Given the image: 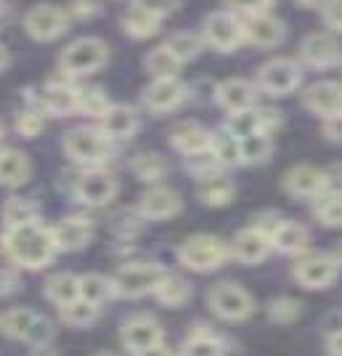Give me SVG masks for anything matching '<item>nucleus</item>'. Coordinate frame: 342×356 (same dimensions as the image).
Segmentation results:
<instances>
[{"instance_id": "423d86ee", "label": "nucleus", "mask_w": 342, "mask_h": 356, "mask_svg": "<svg viewBox=\"0 0 342 356\" xmlns=\"http://www.w3.org/2000/svg\"><path fill=\"white\" fill-rule=\"evenodd\" d=\"M64 152L75 163L99 165L104 163L106 154H109V138L93 128H77V131H69L64 138Z\"/></svg>"}, {"instance_id": "4d7b16f0", "label": "nucleus", "mask_w": 342, "mask_h": 356, "mask_svg": "<svg viewBox=\"0 0 342 356\" xmlns=\"http://www.w3.org/2000/svg\"><path fill=\"white\" fill-rule=\"evenodd\" d=\"M332 258H334V264H340V266H342V242L337 245V248H334V252H332Z\"/></svg>"}, {"instance_id": "58836bf2", "label": "nucleus", "mask_w": 342, "mask_h": 356, "mask_svg": "<svg viewBox=\"0 0 342 356\" xmlns=\"http://www.w3.org/2000/svg\"><path fill=\"white\" fill-rule=\"evenodd\" d=\"M239 144H241V163L257 165L271 154V138H268V134L247 136V138H241Z\"/></svg>"}, {"instance_id": "4c0bfd02", "label": "nucleus", "mask_w": 342, "mask_h": 356, "mask_svg": "<svg viewBox=\"0 0 342 356\" xmlns=\"http://www.w3.org/2000/svg\"><path fill=\"white\" fill-rule=\"evenodd\" d=\"M3 218L8 226H22V223H32L37 221V208L22 200V197H11L6 205H3Z\"/></svg>"}, {"instance_id": "6e6552de", "label": "nucleus", "mask_w": 342, "mask_h": 356, "mask_svg": "<svg viewBox=\"0 0 342 356\" xmlns=\"http://www.w3.org/2000/svg\"><path fill=\"white\" fill-rule=\"evenodd\" d=\"M302 72L292 59H271L260 67L257 83L271 96H287L300 86Z\"/></svg>"}, {"instance_id": "864d4df0", "label": "nucleus", "mask_w": 342, "mask_h": 356, "mask_svg": "<svg viewBox=\"0 0 342 356\" xmlns=\"http://www.w3.org/2000/svg\"><path fill=\"white\" fill-rule=\"evenodd\" d=\"M11 22H14V11H11V6L0 0V30H6Z\"/></svg>"}, {"instance_id": "f8f14e48", "label": "nucleus", "mask_w": 342, "mask_h": 356, "mask_svg": "<svg viewBox=\"0 0 342 356\" xmlns=\"http://www.w3.org/2000/svg\"><path fill=\"white\" fill-rule=\"evenodd\" d=\"M75 192L80 202L99 208V205H106L117 194V181H114V176H109L106 170H88L85 176H80Z\"/></svg>"}, {"instance_id": "393cba45", "label": "nucleus", "mask_w": 342, "mask_h": 356, "mask_svg": "<svg viewBox=\"0 0 342 356\" xmlns=\"http://www.w3.org/2000/svg\"><path fill=\"white\" fill-rule=\"evenodd\" d=\"M268 237H271V245H273L276 250L287 252V255H298V252H302L305 245H308V232H305V226H300V223H295V221L276 223Z\"/></svg>"}, {"instance_id": "ea45409f", "label": "nucleus", "mask_w": 342, "mask_h": 356, "mask_svg": "<svg viewBox=\"0 0 342 356\" xmlns=\"http://www.w3.org/2000/svg\"><path fill=\"white\" fill-rule=\"evenodd\" d=\"M133 170L141 181H160L167 173V163H164L160 154L146 152V154H138L133 160Z\"/></svg>"}, {"instance_id": "c9c22d12", "label": "nucleus", "mask_w": 342, "mask_h": 356, "mask_svg": "<svg viewBox=\"0 0 342 356\" xmlns=\"http://www.w3.org/2000/svg\"><path fill=\"white\" fill-rule=\"evenodd\" d=\"M146 70L154 74V80H160V77H176L180 70V61L164 45H160V48H154L149 56H146Z\"/></svg>"}, {"instance_id": "c756f323", "label": "nucleus", "mask_w": 342, "mask_h": 356, "mask_svg": "<svg viewBox=\"0 0 342 356\" xmlns=\"http://www.w3.org/2000/svg\"><path fill=\"white\" fill-rule=\"evenodd\" d=\"M313 213L324 226H342V192H324L313 197Z\"/></svg>"}, {"instance_id": "0eeeda50", "label": "nucleus", "mask_w": 342, "mask_h": 356, "mask_svg": "<svg viewBox=\"0 0 342 356\" xmlns=\"http://www.w3.org/2000/svg\"><path fill=\"white\" fill-rule=\"evenodd\" d=\"M202 40L212 48H218V51H234L244 40L241 22L228 11H215L202 24Z\"/></svg>"}, {"instance_id": "dca6fc26", "label": "nucleus", "mask_w": 342, "mask_h": 356, "mask_svg": "<svg viewBox=\"0 0 342 356\" xmlns=\"http://www.w3.org/2000/svg\"><path fill=\"white\" fill-rule=\"evenodd\" d=\"M300 54L302 59L308 61L311 67H332L342 59V48L340 43L327 35V32H316V35H308L302 45H300Z\"/></svg>"}, {"instance_id": "3c124183", "label": "nucleus", "mask_w": 342, "mask_h": 356, "mask_svg": "<svg viewBox=\"0 0 342 356\" xmlns=\"http://www.w3.org/2000/svg\"><path fill=\"white\" fill-rule=\"evenodd\" d=\"M324 131L332 141H340L342 144V112L340 115H334V118H327V125H324Z\"/></svg>"}, {"instance_id": "8fccbe9b", "label": "nucleus", "mask_w": 342, "mask_h": 356, "mask_svg": "<svg viewBox=\"0 0 342 356\" xmlns=\"http://www.w3.org/2000/svg\"><path fill=\"white\" fill-rule=\"evenodd\" d=\"M69 11H72V16H77V19H88V16H93L99 11V3H96V0H72V3H69Z\"/></svg>"}, {"instance_id": "bb28decb", "label": "nucleus", "mask_w": 342, "mask_h": 356, "mask_svg": "<svg viewBox=\"0 0 342 356\" xmlns=\"http://www.w3.org/2000/svg\"><path fill=\"white\" fill-rule=\"evenodd\" d=\"M30 178V163L22 152L6 149L0 152V184L3 186H22Z\"/></svg>"}, {"instance_id": "09e8293b", "label": "nucleus", "mask_w": 342, "mask_h": 356, "mask_svg": "<svg viewBox=\"0 0 342 356\" xmlns=\"http://www.w3.org/2000/svg\"><path fill=\"white\" fill-rule=\"evenodd\" d=\"M324 22L329 30L342 32V0H327L324 3Z\"/></svg>"}, {"instance_id": "b1692460", "label": "nucleus", "mask_w": 342, "mask_h": 356, "mask_svg": "<svg viewBox=\"0 0 342 356\" xmlns=\"http://www.w3.org/2000/svg\"><path fill=\"white\" fill-rule=\"evenodd\" d=\"M135 128H138V115H135L133 106H109L106 109V115L101 118V134L106 138H128V136L135 134Z\"/></svg>"}, {"instance_id": "79ce46f5", "label": "nucleus", "mask_w": 342, "mask_h": 356, "mask_svg": "<svg viewBox=\"0 0 342 356\" xmlns=\"http://www.w3.org/2000/svg\"><path fill=\"white\" fill-rule=\"evenodd\" d=\"M43 115L37 112V109H24V112H19L16 115V134L24 136V138H35V136H40V131H43Z\"/></svg>"}, {"instance_id": "4468645a", "label": "nucleus", "mask_w": 342, "mask_h": 356, "mask_svg": "<svg viewBox=\"0 0 342 356\" xmlns=\"http://www.w3.org/2000/svg\"><path fill=\"white\" fill-rule=\"evenodd\" d=\"M122 343L133 354H138L144 348H151V346L162 343V327H160L157 319H151V316H133V319H128L125 327H122Z\"/></svg>"}, {"instance_id": "680f3d73", "label": "nucleus", "mask_w": 342, "mask_h": 356, "mask_svg": "<svg viewBox=\"0 0 342 356\" xmlns=\"http://www.w3.org/2000/svg\"><path fill=\"white\" fill-rule=\"evenodd\" d=\"M104 356H109V354H104Z\"/></svg>"}, {"instance_id": "a19ab883", "label": "nucleus", "mask_w": 342, "mask_h": 356, "mask_svg": "<svg viewBox=\"0 0 342 356\" xmlns=\"http://www.w3.org/2000/svg\"><path fill=\"white\" fill-rule=\"evenodd\" d=\"M61 316H64V322H69L72 327H88L99 316V306L85 303V300H75L72 306L61 309Z\"/></svg>"}, {"instance_id": "c03bdc74", "label": "nucleus", "mask_w": 342, "mask_h": 356, "mask_svg": "<svg viewBox=\"0 0 342 356\" xmlns=\"http://www.w3.org/2000/svg\"><path fill=\"white\" fill-rule=\"evenodd\" d=\"M223 165L218 163L212 154H210V149L207 152H202V154H194V157H189V170H191L194 176H199L202 181L205 178H212V176H218V170H221Z\"/></svg>"}, {"instance_id": "e433bc0d", "label": "nucleus", "mask_w": 342, "mask_h": 356, "mask_svg": "<svg viewBox=\"0 0 342 356\" xmlns=\"http://www.w3.org/2000/svg\"><path fill=\"white\" fill-rule=\"evenodd\" d=\"M109 99L104 96V90L99 88H85L77 90V112H83L85 118H104L106 109H109Z\"/></svg>"}, {"instance_id": "603ef678", "label": "nucleus", "mask_w": 342, "mask_h": 356, "mask_svg": "<svg viewBox=\"0 0 342 356\" xmlns=\"http://www.w3.org/2000/svg\"><path fill=\"white\" fill-rule=\"evenodd\" d=\"M16 287V277L8 271H0V296H8Z\"/></svg>"}, {"instance_id": "7ed1b4c3", "label": "nucleus", "mask_w": 342, "mask_h": 356, "mask_svg": "<svg viewBox=\"0 0 342 356\" xmlns=\"http://www.w3.org/2000/svg\"><path fill=\"white\" fill-rule=\"evenodd\" d=\"M225 255V245L218 237H210V234H196V237H189L178 250L180 264L191 271H212V268L223 266Z\"/></svg>"}, {"instance_id": "9d476101", "label": "nucleus", "mask_w": 342, "mask_h": 356, "mask_svg": "<svg viewBox=\"0 0 342 356\" xmlns=\"http://www.w3.org/2000/svg\"><path fill=\"white\" fill-rule=\"evenodd\" d=\"M210 306L223 319H244L253 314V298L234 282H221L210 290Z\"/></svg>"}, {"instance_id": "473e14b6", "label": "nucleus", "mask_w": 342, "mask_h": 356, "mask_svg": "<svg viewBox=\"0 0 342 356\" xmlns=\"http://www.w3.org/2000/svg\"><path fill=\"white\" fill-rule=\"evenodd\" d=\"M234 194H237L234 184L221 176L205 178L202 186H199V197H202L205 205H228L234 200Z\"/></svg>"}, {"instance_id": "aec40b11", "label": "nucleus", "mask_w": 342, "mask_h": 356, "mask_svg": "<svg viewBox=\"0 0 342 356\" xmlns=\"http://www.w3.org/2000/svg\"><path fill=\"white\" fill-rule=\"evenodd\" d=\"M51 232H53V242H56L59 250H80V248L88 245L90 234H93V226H90L88 218L72 216V218L59 221Z\"/></svg>"}, {"instance_id": "c85d7f7f", "label": "nucleus", "mask_w": 342, "mask_h": 356, "mask_svg": "<svg viewBox=\"0 0 342 356\" xmlns=\"http://www.w3.org/2000/svg\"><path fill=\"white\" fill-rule=\"evenodd\" d=\"M45 296L51 298L56 306H72L75 300H80V280L72 274H56L51 277L45 284Z\"/></svg>"}, {"instance_id": "1a4fd4ad", "label": "nucleus", "mask_w": 342, "mask_h": 356, "mask_svg": "<svg viewBox=\"0 0 342 356\" xmlns=\"http://www.w3.org/2000/svg\"><path fill=\"white\" fill-rule=\"evenodd\" d=\"M67 22H69V16H67L64 8L40 3V6H35L30 14H27L24 27H27L30 38L40 40V43H48V40H56L59 35L67 32Z\"/></svg>"}, {"instance_id": "20e7f679", "label": "nucleus", "mask_w": 342, "mask_h": 356, "mask_svg": "<svg viewBox=\"0 0 342 356\" xmlns=\"http://www.w3.org/2000/svg\"><path fill=\"white\" fill-rule=\"evenodd\" d=\"M164 274L160 266H151V264H130V266H122L112 280V293H117L122 298H141L146 293H154L157 284L162 282Z\"/></svg>"}, {"instance_id": "f704fd0d", "label": "nucleus", "mask_w": 342, "mask_h": 356, "mask_svg": "<svg viewBox=\"0 0 342 356\" xmlns=\"http://www.w3.org/2000/svg\"><path fill=\"white\" fill-rule=\"evenodd\" d=\"M109 296H112V282L104 280L101 274H85V277H80V300L99 306Z\"/></svg>"}, {"instance_id": "a878e982", "label": "nucleus", "mask_w": 342, "mask_h": 356, "mask_svg": "<svg viewBox=\"0 0 342 356\" xmlns=\"http://www.w3.org/2000/svg\"><path fill=\"white\" fill-rule=\"evenodd\" d=\"M40 106L45 112H53V115H69L77 109V90L64 86V83H48L43 90H40Z\"/></svg>"}, {"instance_id": "f3484780", "label": "nucleus", "mask_w": 342, "mask_h": 356, "mask_svg": "<svg viewBox=\"0 0 342 356\" xmlns=\"http://www.w3.org/2000/svg\"><path fill=\"white\" fill-rule=\"evenodd\" d=\"M210 134L205 125H199V122H180L173 128V134H170V144L178 149L180 154H186V157H194V154H202V152H207L210 149Z\"/></svg>"}, {"instance_id": "052dcab7", "label": "nucleus", "mask_w": 342, "mask_h": 356, "mask_svg": "<svg viewBox=\"0 0 342 356\" xmlns=\"http://www.w3.org/2000/svg\"><path fill=\"white\" fill-rule=\"evenodd\" d=\"M0 136H3V125H0Z\"/></svg>"}, {"instance_id": "4be33fe9", "label": "nucleus", "mask_w": 342, "mask_h": 356, "mask_svg": "<svg viewBox=\"0 0 342 356\" xmlns=\"http://www.w3.org/2000/svg\"><path fill=\"white\" fill-rule=\"evenodd\" d=\"M218 104L223 106L225 112H231V115L244 112V109H253L255 88L247 80H239V77L223 80V83L218 86Z\"/></svg>"}, {"instance_id": "a18cd8bd", "label": "nucleus", "mask_w": 342, "mask_h": 356, "mask_svg": "<svg viewBox=\"0 0 342 356\" xmlns=\"http://www.w3.org/2000/svg\"><path fill=\"white\" fill-rule=\"evenodd\" d=\"M228 8H234L244 16H257V14H268L273 8L276 0H223Z\"/></svg>"}, {"instance_id": "7c9ffc66", "label": "nucleus", "mask_w": 342, "mask_h": 356, "mask_svg": "<svg viewBox=\"0 0 342 356\" xmlns=\"http://www.w3.org/2000/svg\"><path fill=\"white\" fill-rule=\"evenodd\" d=\"M210 154L221 165H239L241 163V144L237 136L223 131V134H215L210 138Z\"/></svg>"}, {"instance_id": "13d9d810", "label": "nucleus", "mask_w": 342, "mask_h": 356, "mask_svg": "<svg viewBox=\"0 0 342 356\" xmlns=\"http://www.w3.org/2000/svg\"><path fill=\"white\" fill-rule=\"evenodd\" d=\"M6 64H8V51H6L3 45H0V70H3Z\"/></svg>"}, {"instance_id": "a211bd4d", "label": "nucleus", "mask_w": 342, "mask_h": 356, "mask_svg": "<svg viewBox=\"0 0 342 356\" xmlns=\"http://www.w3.org/2000/svg\"><path fill=\"white\" fill-rule=\"evenodd\" d=\"M305 106L321 118H334L342 112V86L340 83H316L305 90Z\"/></svg>"}, {"instance_id": "9b49d317", "label": "nucleus", "mask_w": 342, "mask_h": 356, "mask_svg": "<svg viewBox=\"0 0 342 356\" xmlns=\"http://www.w3.org/2000/svg\"><path fill=\"white\" fill-rule=\"evenodd\" d=\"M295 280L302 287L321 290L337 280V264L334 258H327V255H308L295 264Z\"/></svg>"}, {"instance_id": "49530a36", "label": "nucleus", "mask_w": 342, "mask_h": 356, "mask_svg": "<svg viewBox=\"0 0 342 356\" xmlns=\"http://www.w3.org/2000/svg\"><path fill=\"white\" fill-rule=\"evenodd\" d=\"M135 6L144 8V11H149V14L157 16V19H162V16L173 14V11L178 8L180 0H135Z\"/></svg>"}, {"instance_id": "bf43d9fd", "label": "nucleus", "mask_w": 342, "mask_h": 356, "mask_svg": "<svg viewBox=\"0 0 342 356\" xmlns=\"http://www.w3.org/2000/svg\"><path fill=\"white\" fill-rule=\"evenodd\" d=\"M300 3H313V0H300Z\"/></svg>"}, {"instance_id": "ddd939ff", "label": "nucleus", "mask_w": 342, "mask_h": 356, "mask_svg": "<svg viewBox=\"0 0 342 356\" xmlns=\"http://www.w3.org/2000/svg\"><path fill=\"white\" fill-rule=\"evenodd\" d=\"M186 99V86L178 77H160L144 90V104L151 112H170Z\"/></svg>"}, {"instance_id": "72a5a7b5", "label": "nucleus", "mask_w": 342, "mask_h": 356, "mask_svg": "<svg viewBox=\"0 0 342 356\" xmlns=\"http://www.w3.org/2000/svg\"><path fill=\"white\" fill-rule=\"evenodd\" d=\"M202 45H205V40H202L199 35H194V32H178V35L167 38L164 48H167V51H170L180 64H183V61H191L194 56H199Z\"/></svg>"}, {"instance_id": "39448f33", "label": "nucleus", "mask_w": 342, "mask_h": 356, "mask_svg": "<svg viewBox=\"0 0 342 356\" xmlns=\"http://www.w3.org/2000/svg\"><path fill=\"white\" fill-rule=\"evenodd\" d=\"M0 327L6 335L19 338V341H27L32 346H45L51 341L53 330L48 325V319H43L40 314L30 312V309H14L0 319Z\"/></svg>"}, {"instance_id": "37998d69", "label": "nucleus", "mask_w": 342, "mask_h": 356, "mask_svg": "<svg viewBox=\"0 0 342 356\" xmlns=\"http://www.w3.org/2000/svg\"><path fill=\"white\" fill-rule=\"evenodd\" d=\"M180 356H223V348H221V343L215 341V338H210V335H196V338H191L183 346Z\"/></svg>"}, {"instance_id": "f03ea898", "label": "nucleus", "mask_w": 342, "mask_h": 356, "mask_svg": "<svg viewBox=\"0 0 342 356\" xmlns=\"http://www.w3.org/2000/svg\"><path fill=\"white\" fill-rule=\"evenodd\" d=\"M109 59V48L99 38H80L61 51V70L67 74H93Z\"/></svg>"}, {"instance_id": "2eb2a0df", "label": "nucleus", "mask_w": 342, "mask_h": 356, "mask_svg": "<svg viewBox=\"0 0 342 356\" xmlns=\"http://www.w3.org/2000/svg\"><path fill=\"white\" fill-rule=\"evenodd\" d=\"M244 30V40H250L253 45H260V48H273L284 40V24L271 14H257V16H247V22L241 24Z\"/></svg>"}, {"instance_id": "f257e3e1", "label": "nucleus", "mask_w": 342, "mask_h": 356, "mask_svg": "<svg viewBox=\"0 0 342 356\" xmlns=\"http://www.w3.org/2000/svg\"><path fill=\"white\" fill-rule=\"evenodd\" d=\"M3 248L14 264L24 268H43L45 264H51L53 252L59 250L53 242V232L37 221L8 226L3 234Z\"/></svg>"}, {"instance_id": "5701e85b", "label": "nucleus", "mask_w": 342, "mask_h": 356, "mask_svg": "<svg viewBox=\"0 0 342 356\" xmlns=\"http://www.w3.org/2000/svg\"><path fill=\"white\" fill-rule=\"evenodd\" d=\"M141 216L146 218H170L180 210V197L167 186H157L141 197Z\"/></svg>"}, {"instance_id": "de8ad7c7", "label": "nucleus", "mask_w": 342, "mask_h": 356, "mask_svg": "<svg viewBox=\"0 0 342 356\" xmlns=\"http://www.w3.org/2000/svg\"><path fill=\"white\" fill-rule=\"evenodd\" d=\"M298 314H300V309L295 300H276V303L271 306V319H276V322H292Z\"/></svg>"}, {"instance_id": "412c9836", "label": "nucleus", "mask_w": 342, "mask_h": 356, "mask_svg": "<svg viewBox=\"0 0 342 356\" xmlns=\"http://www.w3.org/2000/svg\"><path fill=\"white\" fill-rule=\"evenodd\" d=\"M234 255H237L241 264H260L263 258L268 255L271 250V237H268L266 232H260V229H244V232H239L237 239H234Z\"/></svg>"}, {"instance_id": "2f4dec72", "label": "nucleus", "mask_w": 342, "mask_h": 356, "mask_svg": "<svg viewBox=\"0 0 342 356\" xmlns=\"http://www.w3.org/2000/svg\"><path fill=\"white\" fill-rule=\"evenodd\" d=\"M154 293L160 298V303L170 306V309H178V306H183L191 298V287H189L186 280H180V277H164L162 282L157 284Z\"/></svg>"}, {"instance_id": "6ab92c4d", "label": "nucleus", "mask_w": 342, "mask_h": 356, "mask_svg": "<svg viewBox=\"0 0 342 356\" xmlns=\"http://www.w3.org/2000/svg\"><path fill=\"white\" fill-rule=\"evenodd\" d=\"M327 189V173L313 165H298L287 173V192L295 197H318Z\"/></svg>"}, {"instance_id": "cd10ccee", "label": "nucleus", "mask_w": 342, "mask_h": 356, "mask_svg": "<svg viewBox=\"0 0 342 356\" xmlns=\"http://www.w3.org/2000/svg\"><path fill=\"white\" fill-rule=\"evenodd\" d=\"M160 22H162V19H157V16H151L149 11L133 6L128 14L122 16V30L128 32L130 38H135V40H146L151 35H157Z\"/></svg>"}, {"instance_id": "5fc2aeb1", "label": "nucleus", "mask_w": 342, "mask_h": 356, "mask_svg": "<svg viewBox=\"0 0 342 356\" xmlns=\"http://www.w3.org/2000/svg\"><path fill=\"white\" fill-rule=\"evenodd\" d=\"M135 356H173V354H170V348H167V346L157 343V346H151V348H144V351H138Z\"/></svg>"}, {"instance_id": "6e6d98bb", "label": "nucleus", "mask_w": 342, "mask_h": 356, "mask_svg": "<svg viewBox=\"0 0 342 356\" xmlns=\"http://www.w3.org/2000/svg\"><path fill=\"white\" fill-rule=\"evenodd\" d=\"M329 351H332L334 356H342V330L329 338Z\"/></svg>"}]
</instances>
